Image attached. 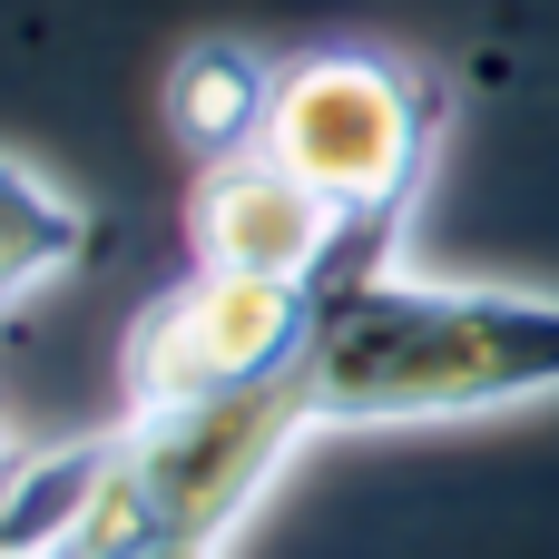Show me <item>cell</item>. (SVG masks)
<instances>
[{
    "label": "cell",
    "instance_id": "obj_1",
    "mask_svg": "<svg viewBox=\"0 0 559 559\" xmlns=\"http://www.w3.org/2000/svg\"><path fill=\"white\" fill-rule=\"evenodd\" d=\"M295 383L314 432H413V423L540 403L559 393V295L403 275L393 255L344 265L314 295Z\"/></svg>",
    "mask_w": 559,
    "mask_h": 559
},
{
    "label": "cell",
    "instance_id": "obj_7",
    "mask_svg": "<svg viewBox=\"0 0 559 559\" xmlns=\"http://www.w3.org/2000/svg\"><path fill=\"white\" fill-rule=\"evenodd\" d=\"M10 236H0V305L10 314H29L39 305V285H59V275H79L88 255H98V206H79L69 187H49V167H29V157H10Z\"/></svg>",
    "mask_w": 559,
    "mask_h": 559
},
{
    "label": "cell",
    "instance_id": "obj_2",
    "mask_svg": "<svg viewBox=\"0 0 559 559\" xmlns=\"http://www.w3.org/2000/svg\"><path fill=\"white\" fill-rule=\"evenodd\" d=\"M314 442L305 383H246L206 403H128L108 423V481L69 559L147 550V540H236V521L275 491V472Z\"/></svg>",
    "mask_w": 559,
    "mask_h": 559
},
{
    "label": "cell",
    "instance_id": "obj_6",
    "mask_svg": "<svg viewBox=\"0 0 559 559\" xmlns=\"http://www.w3.org/2000/svg\"><path fill=\"white\" fill-rule=\"evenodd\" d=\"M275 88H285V69H275L265 49H246V39H197V49H177L157 108H167V138H177L197 167H226V157H255V147H265Z\"/></svg>",
    "mask_w": 559,
    "mask_h": 559
},
{
    "label": "cell",
    "instance_id": "obj_4",
    "mask_svg": "<svg viewBox=\"0 0 559 559\" xmlns=\"http://www.w3.org/2000/svg\"><path fill=\"white\" fill-rule=\"evenodd\" d=\"M314 295L324 285L197 265L157 305H138V324L118 344V393L128 403H206V393L275 383V373H295V354L314 334Z\"/></svg>",
    "mask_w": 559,
    "mask_h": 559
},
{
    "label": "cell",
    "instance_id": "obj_5",
    "mask_svg": "<svg viewBox=\"0 0 559 559\" xmlns=\"http://www.w3.org/2000/svg\"><path fill=\"white\" fill-rule=\"evenodd\" d=\"M187 246L197 265H226V275H275V285H334L344 265H373L354 246V226L285 167V157H226V167H197L187 187Z\"/></svg>",
    "mask_w": 559,
    "mask_h": 559
},
{
    "label": "cell",
    "instance_id": "obj_8",
    "mask_svg": "<svg viewBox=\"0 0 559 559\" xmlns=\"http://www.w3.org/2000/svg\"><path fill=\"white\" fill-rule=\"evenodd\" d=\"M108 559H226V540H147V550H108Z\"/></svg>",
    "mask_w": 559,
    "mask_h": 559
},
{
    "label": "cell",
    "instance_id": "obj_3",
    "mask_svg": "<svg viewBox=\"0 0 559 559\" xmlns=\"http://www.w3.org/2000/svg\"><path fill=\"white\" fill-rule=\"evenodd\" d=\"M442 128H452V88L432 69L383 59V49H305L285 59L265 157H285L354 226V246L383 255L442 157Z\"/></svg>",
    "mask_w": 559,
    "mask_h": 559
}]
</instances>
